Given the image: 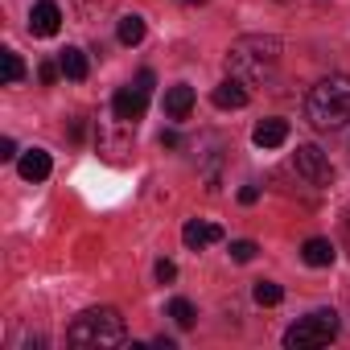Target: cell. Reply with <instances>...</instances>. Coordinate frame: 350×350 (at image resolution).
<instances>
[{"instance_id":"52a82bcc","label":"cell","mask_w":350,"mask_h":350,"mask_svg":"<svg viewBox=\"0 0 350 350\" xmlns=\"http://www.w3.org/2000/svg\"><path fill=\"white\" fill-rule=\"evenodd\" d=\"M58 29H62V9L54 0H38L33 13H29V33L33 38H54Z\"/></svg>"},{"instance_id":"6da1fadb","label":"cell","mask_w":350,"mask_h":350,"mask_svg":"<svg viewBox=\"0 0 350 350\" xmlns=\"http://www.w3.org/2000/svg\"><path fill=\"white\" fill-rule=\"evenodd\" d=\"M305 120L317 132H334L350 124V75H329L305 95Z\"/></svg>"},{"instance_id":"603a6c76","label":"cell","mask_w":350,"mask_h":350,"mask_svg":"<svg viewBox=\"0 0 350 350\" xmlns=\"http://www.w3.org/2000/svg\"><path fill=\"white\" fill-rule=\"evenodd\" d=\"M239 202H243V206H256V202H260V190H256V186H243V190H239Z\"/></svg>"},{"instance_id":"44dd1931","label":"cell","mask_w":350,"mask_h":350,"mask_svg":"<svg viewBox=\"0 0 350 350\" xmlns=\"http://www.w3.org/2000/svg\"><path fill=\"white\" fill-rule=\"evenodd\" d=\"M58 75H62V66H54V62H42V66H38V79H42V83H54Z\"/></svg>"},{"instance_id":"d4e9b609","label":"cell","mask_w":350,"mask_h":350,"mask_svg":"<svg viewBox=\"0 0 350 350\" xmlns=\"http://www.w3.org/2000/svg\"><path fill=\"white\" fill-rule=\"evenodd\" d=\"M186 5H206V0H186Z\"/></svg>"},{"instance_id":"cb8c5ba5","label":"cell","mask_w":350,"mask_h":350,"mask_svg":"<svg viewBox=\"0 0 350 350\" xmlns=\"http://www.w3.org/2000/svg\"><path fill=\"white\" fill-rule=\"evenodd\" d=\"M136 83H140L144 91H152V83H157V79H152V70H140V79H136Z\"/></svg>"},{"instance_id":"3957f363","label":"cell","mask_w":350,"mask_h":350,"mask_svg":"<svg viewBox=\"0 0 350 350\" xmlns=\"http://www.w3.org/2000/svg\"><path fill=\"white\" fill-rule=\"evenodd\" d=\"M66 342H70V346H95V350L120 346V342H124V317H120V309L99 305V309L79 313V317L70 321V329H66Z\"/></svg>"},{"instance_id":"7402d4cb","label":"cell","mask_w":350,"mask_h":350,"mask_svg":"<svg viewBox=\"0 0 350 350\" xmlns=\"http://www.w3.org/2000/svg\"><path fill=\"white\" fill-rule=\"evenodd\" d=\"M13 157H17V140L5 136V140H0V161H13Z\"/></svg>"},{"instance_id":"ba28073f","label":"cell","mask_w":350,"mask_h":350,"mask_svg":"<svg viewBox=\"0 0 350 350\" xmlns=\"http://www.w3.org/2000/svg\"><path fill=\"white\" fill-rule=\"evenodd\" d=\"M219 239H223V227H219V223L190 219V223L182 227V243H186V247H194V252H198V247H206V243H219Z\"/></svg>"},{"instance_id":"9a60e30c","label":"cell","mask_w":350,"mask_h":350,"mask_svg":"<svg viewBox=\"0 0 350 350\" xmlns=\"http://www.w3.org/2000/svg\"><path fill=\"white\" fill-rule=\"evenodd\" d=\"M116 38H120V46H140V42H144V21H140L136 13L120 17V29H116Z\"/></svg>"},{"instance_id":"ffe728a7","label":"cell","mask_w":350,"mask_h":350,"mask_svg":"<svg viewBox=\"0 0 350 350\" xmlns=\"http://www.w3.org/2000/svg\"><path fill=\"white\" fill-rule=\"evenodd\" d=\"M157 280L173 284V280H178V264H173V260H157Z\"/></svg>"},{"instance_id":"4fadbf2b","label":"cell","mask_w":350,"mask_h":350,"mask_svg":"<svg viewBox=\"0 0 350 350\" xmlns=\"http://www.w3.org/2000/svg\"><path fill=\"white\" fill-rule=\"evenodd\" d=\"M58 66H62V75L75 79V83H83V79L91 75V62H87V54H83L79 46H66V50L58 54Z\"/></svg>"},{"instance_id":"d6986e66","label":"cell","mask_w":350,"mask_h":350,"mask_svg":"<svg viewBox=\"0 0 350 350\" xmlns=\"http://www.w3.org/2000/svg\"><path fill=\"white\" fill-rule=\"evenodd\" d=\"M256 252H260V247H256L252 239H235V243H231V260H235V264H247V260H256Z\"/></svg>"},{"instance_id":"9c48e42d","label":"cell","mask_w":350,"mask_h":350,"mask_svg":"<svg viewBox=\"0 0 350 350\" xmlns=\"http://www.w3.org/2000/svg\"><path fill=\"white\" fill-rule=\"evenodd\" d=\"M190 111H194V87L190 83H178V87L165 91V116L169 120H186Z\"/></svg>"},{"instance_id":"7c38bea8","label":"cell","mask_w":350,"mask_h":350,"mask_svg":"<svg viewBox=\"0 0 350 350\" xmlns=\"http://www.w3.org/2000/svg\"><path fill=\"white\" fill-rule=\"evenodd\" d=\"M252 140H256L260 148H280V144L288 140V120H260L256 132H252Z\"/></svg>"},{"instance_id":"7a4b0ae2","label":"cell","mask_w":350,"mask_h":350,"mask_svg":"<svg viewBox=\"0 0 350 350\" xmlns=\"http://www.w3.org/2000/svg\"><path fill=\"white\" fill-rule=\"evenodd\" d=\"M276 62H280V42H276V38L252 33V38H239V42L227 50V70H231L239 83H260V79H268V75L276 70Z\"/></svg>"},{"instance_id":"5bb4252c","label":"cell","mask_w":350,"mask_h":350,"mask_svg":"<svg viewBox=\"0 0 350 350\" xmlns=\"http://www.w3.org/2000/svg\"><path fill=\"white\" fill-rule=\"evenodd\" d=\"M301 260H305L309 268H329V264H334V243H329V239H305Z\"/></svg>"},{"instance_id":"5b68a950","label":"cell","mask_w":350,"mask_h":350,"mask_svg":"<svg viewBox=\"0 0 350 350\" xmlns=\"http://www.w3.org/2000/svg\"><path fill=\"white\" fill-rule=\"evenodd\" d=\"M297 173L305 182H313V186H329L334 182V165L325 161V152L317 148V144H297Z\"/></svg>"},{"instance_id":"2e32d148","label":"cell","mask_w":350,"mask_h":350,"mask_svg":"<svg viewBox=\"0 0 350 350\" xmlns=\"http://www.w3.org/2000/svg\"><path fill=\"white\" fill-rule=\"evenodd\" d=\"M169 317H173V321H178L182 329H190L198 313H194V305H190L186 297H173V301H169Z\"/></svg>"},{"instance_id":"277c9868","label":"cell","mask_w":350,"mask_h":350,"mask_svg":"<svg viewBox=\"0 0 350 350\" xmlns=\"http://www.w3.org/2000/svg\"><path fill=\"white\" fill-rule=\"evenodd\" d=\"M338 338V313L334 309H317L309 317H301L288 334H284V346L288 350H305V346H325Z\"/></svg>"},{"instance_id":"8fae6325","label":"cell","mask_w":350,"mask_h":350,"mask_svg":"<svg viewBox=\"0 0 350 350\" xmlns=\"http://www.w3.org/2000/svg\"><path fill=\"white\" fill-rule=\"evenodd\" d=\"M211 99H215V107H223V111H239V107H247V91H243L239 79L219 83V87L211 91Z\"/></svg>"},{"instance_id":"8992f818","label":"cell","mask_w":350,"mask_h":350,"mask_svg":"<svg viewBox=\"0 0 350 350\" xmlns=\"http://www.w3.org/2000/svg\"><path fill=\"white\" fill-rule=\"evenodd\" d=\"M111 111H116L120 124L144 120V111H148V91H144L140 83H136V87H120V91L111 95Z\"/></svg>"},{"instance_id":"30bf717a","label":"cell","mask_w":350,"mask_h":350,"mask_svg":"<svg viewBox=\"0 0 350 350\" xmlns=\"http://www.w3.org/2000/svg\"><path fill=\"white\" fill-rule=\"evenodd\" d=\"M17 169H21V178H25V182H46V178H50V169H54V161H50L46 148H29V152L17 161Z\"/></svg>"},{"instance_id":"e0dca14e","label":"cell","mask_w":350,"mask_h":350,"mask_svg":"<svg viewBox=\"0 0 350 350\" xmlns=\"http://www.w3.org/2000/svg\"><path fill=\"white\" fill-rule=\"evenodd\" d=\"M252 297H256V305H280V301H284V288L272 284V280H256Z\"/></svg>"},{"instance_id":"ac0fdd59","label":"cell","mask_w":350,"mask_h":350,"mask_svg":"<svg viewBox=\"0 0 350 350\" xmlns=\"http://www.w3.org/2000/svg\"><path fill=\"white\" fill-rule=\"evenodd\" d=\"M0 62H5V83H21L25 79V62L17 50H0Z\"/></svg>"}]
</instances>
